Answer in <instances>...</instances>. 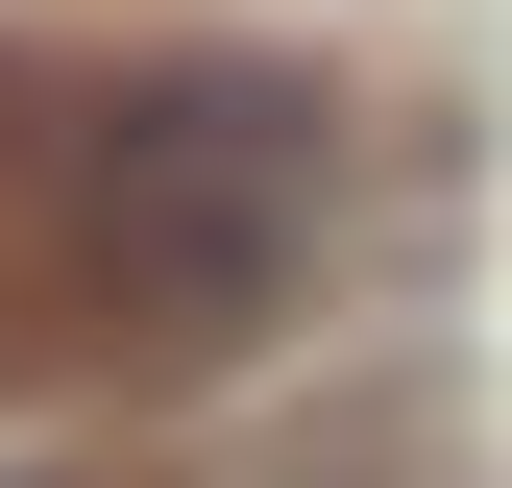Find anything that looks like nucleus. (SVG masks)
I'll use <instances>...</instances> for the list:
<instances>
[{
    "label": "nucleus",
    "mask_w": 512,
    "mask_h": 488,
    "mask_svg": "<svg viewBox=\"0 0 512 488\" xmlns=\"http://www.w3.org/2000/svg\"><path fill=\"white\" fill-rule=\"evenodd\" d=\"M317 220H342V147H317V98L244 74V49H171V74H122L74 122V293L122 342H171V366L269 342L317 293Z\"/></svg>",
    "instance_id": "f257e3e1"
},
{
    "label": "nucleus",
    "mask_w": 512,
    "mask_h": 488,
    "mask_svg": "<svg viewBox=\"0 0 512 488\" xmlns=\"http://www.w3.org/2000/svg\"><path fill=\"white\" fill-rule=\"evenodd\" d=\"M0 488H74V464H0Z\"/></svg>",
    "instance_id": "f03ea898"
}]
</instances>
